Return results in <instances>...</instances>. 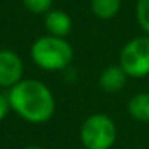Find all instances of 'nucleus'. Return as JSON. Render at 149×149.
<instances>
[{
  "label": "nucleus",
  "mask_w": 149,
  "mask_h": 149,
  "mask_svg": "<svg viewBox=\"0 0 149 149\" xmlns=\"http://www.w3.org/2000/svg\"><path fill=\"white\" fill-rule=\"evenodd\" d=\"M11 112L27 123L42 125L53 117L56 100L52 88L39 79L24 77L7 93Z\"/></svg>",
  "instance_id": "f257e3e1"
},
{
  "label": "nucleus",
  "mask_w": 149,
  "mask_h": 149,
  "mask_svg": "<svg viewBox=\"0 0 149 149\" xmlns=\"http://www.w3.org/2000/svg\"><path fill=\"white\" fill-rule=\"evenodd\" d=\"M29 55L39 69L47 72H59L71 66L74 59V48L68 39L45 34L32 42Z\"/></svg>",
  "instance_id": "f03ea898"
},
{
  "label": "nucleus",
  "mask_w": 149,
  "mask_h": 149,
  "mask_svg": "<svg viewBox=\"0 0 149 149\" xmlns=\"http://www.w3.org/2000/svg\"><path fill=\"white\" fill-rule=\"evenodd\" d=\"M79 139L85 149H111L117 139V125L107 114H91L82 122Z\"/></svg>",
  "instance_id": "7ed1b4c3"
},
{
  "label": "nucleus",
  "mask_w": 149,
  "mask_h": 149,
  "mask_svg": "<svg viewBox=\"0 0 149 149\" xmlns=\"http://www.w3.org/2000/svg\"><path fill=\"white\" fill-rule=\"evenodd\" d=\"M117 64L128 79H144L149 75V36H136L122 47Z\"/></svg>",
  "instance_id": "20e7f679"
},
{
  "label": "nucleus",
  "mask_w": 149,
  "mask_h": 149,
  "mask_svg": "<svg viewBox=\"0 0 149 149\" xmlns=\"http://www.w3.org/2000/svg\"><path fill=\"white\" fill-rule=\"evenodd\" d=\"M24 79V61L15 50L0 48V88L10 90Z\"/></svg>",
  "instance_id": "39448f33"
},
{
  "label": "nucleus",
  "mask_w": 149,
  "mask_h": 149,
  "mask_svg": "<svg viewBox=\"0 0 149 149\" xmlns=\"http://www.w3.org/2000/svg\"><path fill=\"white\" fill-rule=\"evenodd\" d=\"M43 26L47 34L66 39L72 31V18L64 10L52 8L47 15H43Z\"/></svg>",
  "instance_id": "423d86ee"
},
{
  "label": "nucleus",
  "mask_w": 149,
  "mask_h": 149,
  "mask_svg": "<svg viewBox=\"0 0 149 149\" xmlns=\"http://www.w3.org/2000/svg\"><path fill=\"white\" fill-rule=\"evenodd\" d=\"M128 75L123 72L119 64H111L101 71L98 77V85L106 93H117L127 85Z\"/></svg>",
  "instance_id": "0eeeda50"
},
{
  "label": "nucleus",
  "mask_w": 149,
  "mask_h": 149,
  "mask_svg": "<svg viewBox=\"0 0 149 149\" xmlns=\"http://www.w3.org/2000/svg\"><path fill=\"white\" fill-rule=\"evenodd\" d=\"M127 111L133 120L149 123V91H139L133 95L127 103Z\"/></svg>",
  "instance_id": "6e6552de"
},
{
  "label": "nucleus",
  "mask_w": 149,
  "mask_h": 149,
  "mask_svg": "<svg viewBox=\"0 0 149 149\" xmlns=\"http://www.w3.org/2000/svg\"><path fill=\"white\" fill-rule=\"evenodd\" d=\"M122 0H90L91 15L98 19H114L120 13Z\"/></svg>",
  "instance_id": "1a4fd4ad"
},
{
  "label": "nucleus",
  "mask_w": 149,
  "mask_h": 149,
  "mask_svg": "<svg viewBox=\"0 0 149 149\" xmlns=\"http://www.w3.org/2000/svg\"><path fill=\"white\" fill-rule=\"evenodd\" d=\"M135 18H136L139 29L146 36H149V0H136Z\"/></svg>",
  "instance_id": "9d476101"
},
{
  "label": "nucleus",
  "mask_w": 149,
  "mask_h": 149,
  "mask_svg": "<svg viewBox=\"0 0 149 149\" xmlns=\"http://www.w3.org/2000/svg\"><path fill=\"white\" fill-rule=\"evenodd\" d=\"M55 0H21L23 7L32 15H47L53 8Z\"/></svg>",
  "instance_id": "9b49d317"
},
{
  "label": "nucleus",
  "mask_w": 149,
  "mask_h": 149,
  "mask_svg": "<svg viewBox=\"0 0 149 149\" xmlns=\"http://www.w3.org/2000/svg\"><path fill=\"white\" fill-rule=\"evenodd\" d=\"M10 103H8V98L7 95L0 93V123L5 120V117L8 116V112H10Z\"/></svg>",
  "instance_id": "f8f14e48"
},
{
  "label": "nucleus",
  "mask_w": 149,
  "mask_h": 149,
  "mask_svg": "<svg viewBox=\"0 0 149 149\" xmlns=\"http://www.w3.org/2000/svg\"><path fill=\"white\" fill-rule=\"evenodd\" d=\"M24 149H43V148H40V146H27V148H24Z\"/></svg>",
  "instance_id": "ddd939ff"
}]
</instances>
